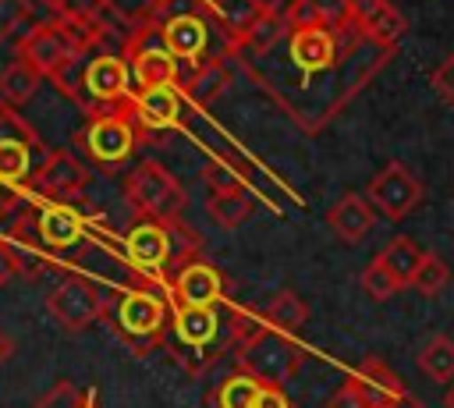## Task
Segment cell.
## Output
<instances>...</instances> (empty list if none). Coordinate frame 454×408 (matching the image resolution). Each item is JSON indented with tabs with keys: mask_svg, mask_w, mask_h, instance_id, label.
<instances>
[{
	"mask_svg": "<svg viewBox=\"0 0 454 408\" xmlns=\"http://www.w3.org/2000/svg\"><path fill=\"white\" fill-rule=\"evenodd\" d=\"M85 110L92 117L85 131V153L106 167L121 163L135 145V131H131L135 96L117 99V103H85Z\"/></svg>",
	"mask_w": 454,
	"mask_h": 408,
	"instance_id": "cell-1",
	"label": "cell"
},
{
	"mask_svg": "<svg viewBox=\"0 0 454 408\" xmlns=\"http://www.w3.org/2000/svg\"><path fill=\"white\" fill-rule=\"evenodd\" d=\"M238 365L266 387H284L301 365V348L291 341V333L262 326L252 341L238 348Z\"/></svg>",
	"mask_w": 454,
	"mask_h": 408,
	"instance_id": "cell-2",
	"label": "cell"
},
{
	"mask_svg": "<svg viewBox=\"0 0 454 408\" xmlns=\"http://www.w3.org/2000/svg\"><path fill=\"white\" fill-rule=\"evenodd\" d=\"M128 199L138 213L153 216L156 224H174L181 220L184 209V188L181 181L156 160H142L131 174H128Z\"/></svg>",
	"mask_w": 454,
	"mask_h": 408,
	"instance_id": "cell-3",
	"label": "cell"
},
{
	"mask_svg": "<svg viewBox=\"0 0 454 408\" xmlns=\"http://www.w3.org/2000/svg\"><path fill=\"white\" fill-rule=\"evenodd\" d=\"M74 57H78V46L71 43V35L64 32V25L57 18L35 21L18 39V60H25L28 67H35L39 75H50V78H57Z\"/></svg>",
	"mask_w": 454,
	"mask_h": 408,
	"instance_id": "cell-4",
	"label": "cell"
},
{
	"mask_svg": "<svg viewBox=\"0 0 454 408\" xmlns=\"http://www.w3.org/2000/svg\"><path fill=\"white\" fill-rule=\"evenodd\" d=\"M422 195H426V188H422V181L404 167V163H397V160H390V163H383V170L369 181V202L376 206V213H383L387 220H404L419 202H422Z\"/></svg>",
	"mask_w": 454,
	"mask_h": 408,
	"instance_id": "cell-5",
	"label": "cell"
},
{
	"mask_svg": "<svg viewBox=\"0 0 454 408\" xmlns=\"http://www.w3.org/2000/svg\"><path fill=\"white\" fill-rule=\"evenodd\" d=\"M46 309H50L53 323H57L64 333H82L85 326H92V323L99 319L103 302H99L96 287H92L85 277L71 273V277H64V280L50 291Z\"/></svg>",
	"mask_w": 454,
	"mask_h": 408,
	"instance_id": "cell-6",
	"label": "cell"
},
{
	"mask_svg": "<svg viewBox=\"0 0 454 408\" xmlns=\"http://www.w3.org/2000/svg\"><path fill=\"white\" fill-rule=\"evenodd\" d=\"M163 298L149 287H131L121 305H117V326H121V337L131 341L138 351H145L156 337H160V326H163Z\"/></svg>",
	"mask_w": 454,
	"mask_h": 408,
	"instance_id": "cell-7",
	"label": "cell"
},
{
	"mask_svg": "<svg viewBox=\"0 0 454 408\" xmlns=\"http://www.w3.org/2000/svg\"><path fill=\"white\" fill-rule=\"evenodd\" d=\"M284 14H287L291 32L294 28H312V25H323L330 32H337L340 50H348L351 39H362L355 32V0H291L284 7Z\"/></svg>",
	"mask_w": 454,
	"mask_h": 408,
	"instance_id": "cell-8",
	"label": "cell"
},
{
	"mask_svg": "<svg viewBox=\"0 0 454 408\" xmlns=\"http://www.w3.org/2000/svg\"><path fill=\"white\" fill-rule=\"evenodd\" d=\"M35 188L43 195H50L53 202H67L74 195L85 192V181H89V170L82 167V160H74L67 149H57V153H46L39 170H35Z\"/></svg>",
	"mask_w": 454,
	"mask_h": 408,
	"instance_id": "cell-9",
	"label": "cell"
},
{
	"mask_svg": "<svg viewBox=\"0 0 454 408\" xmlns=\"http://www.w3.org/2000/svg\"><path fill=\"white\" fill-rule=\"evenodd\" d=\"M348 383H351L355 394L365 401V408H390L401 394H408L404 383H401V376H397L383 358H376V355H365V358L355 365V373L348 376Z\"/></svg>",
	"mask_w": 454,
	"mask_h": 408,
	"instance_id": "cell-10",
	"label": "cell"
},
{
	"mask_svg": "<svg viewBox=\"0 0 454 408\" xmlns=\"http://www.w3.org/2000/svg\"><path fill=\"white\" fill-rule=\"evenodd\" d=\"M337 53H340V39L337 32L323 28V25H312V28H294L291 32V60L298 71L305 75H319V71H330L337 64Z\"/></svg>",
	"mask_w": 454,
	"mask_h": 408,
	"instance_id": "cell-11",
	"label": "cell"
},
{
	"mask_svg": "<svg viewBox=\"0 0 454 408\" xmlns=\"http://www.w3.org/2000/svg\"><path fill=\"white\" fill-rule=\"evenodd\" d=\"M408 21L390 0H355V32L376 46L394 50V43L404 35Z\"/></svg>",
	"mask_w": 454,
	"mask_h": 408,
	"instance_id": "cell-12",
	"label": "cell"
},
{
	"mask_svg": "<svg viewBox=\"0 0 454 408\" xmlns=\"http://www.w3.org/2000/svg\"><path fill=\"white\" fill-rule=\"evenodd\" d=\"M174 305H195V309H213L223 294V280L209 263H188L174 273L170 280Z\"/></svg>",
	"mask_w": 454,
	"mask_h": 408,
	"instance_id": "cell-13",
	"label": "cell"
},
{
	"mask_svg": "<svg viewBox=\"0 0 454 408\" xmlns=\"http://www.w3.org/2000/svg\"><path fill=\"white\" fill-rule=\"evenodd\" d=\"M128 82H131V67L124 57L117 53H99L89 60L85 67V96L92 103H117L128 99Z\"/></svg>",
	"mask_w": 454,
	"mask_h": 408,
	"instance_id": "cell-14",
	"label": "cell"
},
{
	"mask_svg": "<svg viewBox=\"0 0 454 408\" xmlns=\"http://www.w3.org/2000/svg\"><path fill=\"white\" fill-rule=\"evenodd\" d=\"M326 224H330V231H333L340 241L358 245V241L372 231V224H376V206H372L365 195H358V192H344V195L330 206Z\"/></svg>",
	"mask_w": 454,
	"mask_h": 408,
	"instance_id": "cell-15",
	"label": "cell"
},
{
	"mask_svg": "<svg viewBox=\"0 0 454 408\" xmlns=\"http://www.w3.org/2000/svg\"><path fill=\"white\" fill-rule=\"evenodd\" d=\"M262 11H266L262 0H209V14L231 50H241L245 35L252 32V25L259 21Z\"/></svg>",
	"mask_w": 454,
	"mask_h": 408,
	"instance_id": "cell-16",
	"label": "cell"
},
{
	"mask_svg": "<svg viewBox=\"0 0 454 408\" xmlns=\"http://www.w3.org/2000/svg\"><path fill=\"white\" fill-rule=\"evenodd\" d=\"M128 67H131V78H135L138 92H145V89H174L181 82V64L167 46L135 53L128 60Z\"/></svg>",
	"mask_w": 454,
	"mask_h": 408,
	"instance_id": "cell-17",
	"label": "cell"
},
{
	"mask_svg": "<svg viewBox=\"0 0 454 408\" xmlns=\"http://www.w3.org/2000/svg\"><path fill=\"white\" fill-rule=\"evenodd\" d=\"M128 255L138 270H163L170 263V231L167 224H156V220H145L138 224L131 234H128Z\"/></svg>",
	"mask_w": 454,
	"mask_h": 408,
	"instance_id": "cell-18",
	"label": "cell"
},
{
	"mask_svg": "<svg viewBox=\"0 0 454 408\" xmlns=\"http://www.w3.org/2000/svg\"><path fill=\"white\" fill-rule=\"evenodd\" d=\"M227 85H231V71H227L223 60H199V64H192V67L181 75V82H177L181 96H184L188 103H195V106H209Z\"/></svg>",
	"mask_w": 454,
	"mask_h": 408,
	"instance_id": "cell-19",
	"label": "cell"
},
{
	"mask_svg": "<svg viewBox=\"0 0 454 408\" xmlns=\"http://www.w3.org/2000/svg\"><path fill=\"white\" fill-rule=\"evenodd\" d=\"M82 231H85V224H82V216H78V209H71L67 202H53V206H46L39 216H35V234H39V241L46 245V248H71L78 238H82Z\"/></svg>",
	"mask_w": 454,
	"mask_h": 408,
	"instance_id": "cell-20",
	"label": "cell"
},
{
	"mask_svg": "<svg viewBox=\"0 0 454 408\" xmlns=\"http://www.w3.org/2000/svg\"><path fill=\"white\" fill-rule=\"evenodd\" d=\"M163 43H167V50L177 60L199 64V57L206 53V43H209V32H206L202 14H184V18L167 21L163 25Z\"/></svg>",
	"mask_w": 454,
	"mask_h": 408,
	"instance_id": "cell-21",
	"label": "cell"
},
{
	"mask_svg": "<svg viewBox=\"0 0 454 408\" xmlns=\"http://www.w3.org/2000/svg\"><path fill=\"white\" fill-rule=\"evenodd\" d=\"M376 259L390 270V277H394L401 287H411V280H415V273H419V266H422V259H426V248H422L415 238L397 234V238H390V241L376 252Z\"/></svg>",
	"mask_w": 454,
	"mask_h": 408,
	"instance_id": "cell-22",
	"label": "cell"
},
{
	"mask_svg": "<svg viewBox=\"0 0 454 408\" xmlns=\"http://www.w3.org/2000/svg\"><path fill=\"white\" fill-rule=\"evenodd\" d=\"M177 110H181L177 89H145V92L135 96V121L142 128L163 131L177 121Z\"/></svg>",
	"mask_w": 454,
	"mask_h": 408,
	"instance_id": "cell-23",
	"label": "cell"
},
{
	"mask_svg": "<svg viewBox=\"0 0 454 408\" xmlns=\"http://www.w3.org/2000/svg\"><path fill=\"white\" fill-rule=\"evenodd\" d=\"M216 309H195V305H174V333L177 341L192 348H206L216 337Z\"/></svg>",
	"mask_w": 454,
	"mask_h": 408,
	"instance_id": "cell-24",
	"label": "cell"
},
{
	"mask_svg": "<svg viewBox=\"0 0 454 408\" xmlns=\"http://www.w3.org/2000/svg\"><path fill=\"white\" fill-rule=\"evenodd\" d=\"M284 35H291V25H287V14L277 7V4H266V11L259 14V21L252 25V32L245 35V43H241V50H248V53H255V57H262V53H270Z\"/></svg>",
	"mask_w": 454,
	"mask_h": 408,
	"instance_id": "cell-25",
	"label": "cell"
},
{
	"mask_svg": "<svg viewBox=\"0 0 454 408\" xmlns=\"http://www.w3.org/2000/svg\"><path fill=\"white\" fill-rule=\"evenodd\" d=\"M419 369L436 383H454V337L433 333L419 348Z\"/></svg>",
	"mask_w": 454,
	"mask_h": 408,
	"instance_id": "cell-26",
	"label": "cell"
},
{
	"mask_svg": "<svg viewBox=\"0 0 454 408\" xmlns=\"http://www.w3.org/2000/svg\"><path fill=\"white\" fill-rule=\"evenodd\" d=\"M39 82H43V75L35 67H28L25 60H14L0 71V99L11 103V106L28 103L39 92Z\"/></svg>",
	"mask_w": 454,
	"mask_h": 408,
	"instance_id": "cell-27",
	"label": "cell"
},
{
	"mask_svg": "<svg viewBox=\"0 0 454 408\" xmlns=\"http://www.w3.org/2000/svg\"><path fill=\"white\" fill-rule=\"evenodd\" d=\"M252 195L245 192V188H234V192H216V195H209V202H206V209H209V216L220 224V227H241L248 216H252Z\"/></svg>",
	"mask_w": 454,
	"mask_h": 408,
	"instance_id": "cell-28",
	"label": "cell"
},
{
	"mask_svg": "<svg viewBox=\"0 0 454 408\" xmlns=\"http://www.w3.org/2000/svg\"><path fill=\"white\" fill-rule=\"evenodd\" d=\"M309 319V305L294 294V291H277L270 302H266V323L273 330H284V333H294L301 330Z\"/></svg>",
	"mask_w": 454,
	"mask_h": 408,
	"instance_id": "cell-29",
	"label": "cell"
},
{
	"mask_svg": "<svg viewBox=\"0 0 454 408\" xmlns=\"http://www.w3.org/2000/svg\"><path fill=\"white\" fill-rule=\"evenodd\" d=\"M266 383H259L255 376L248 373H238V376H227L216 390V408H255L259 394H262Z\"/></svg>",
	"mask_w": 454,
	"mask_h": 408,
	"instance_id": "cell-30",
	"label": "cell"
},
{
	"mask_svg": "<svg viewBox=\"0 0 454 408\" xmlns=\"http://www.w3.org/2000/svg\"><path fill=\"white\" fill-rule=\"evenodd\" d=\"M32 145L25 142H0V184H18L32 167Z\"/></svg>",
	"mask_w": 454,
	"mask_h": 408,
	"instance_id": "cell-31",
	"label": "cell"
},
{
	"mask_svg": "<svg viewBox=\"0 0 454 408\" xmlns=\"http://www.w3.org/2000/svg\"><path fill=\"white\" fill-rule=\"evenodd\" d=\"M447 284H450V266L440 259V255H433V252H426V259H422V266H419V273H415V280H411V287L419 291V294H440V291H447Z\"/></svg>",
	"mask_w": 454,
	"mask_h": 408,
	"instance_id": "cell-32",
	"label": "cell"
},
{
	"mask_svg": "<svg viewBox=\"0 0 454 408\" xmlns=\"http://www.w3.org/2000/svg\"><path fill=\"white\" fill-rule=\"evenodd\" d=\"M103 7L128 28H138L145 21L156 18V11L163 7V0H103Z\"/></svg>",
	"mask_w": 454,
	"mask_h": 408,
	"instance_id": "cell-33",
	"label": "cell"
},
{
	"mask_svg": "<svg viewBox=\"0 0 454 408\" xmlns=\"http://www.w3.org/2000/svg\"><path fill=\"white\" fill-rule=\"evenodd\" d=\"M358 280H362V291H365L369 298H376V302H387V298H394L397 291H404V287L390 277V270H387L380 259H372V263L362 270Z\"/></svg>",
	"mask_w": 454,
	"mask_h": 408,
	"instance_id": "cell-34",
	"label": "cell"
},
{
	"mask_svg": "<svg viewBox=\"0 0 454 408\" xmlns=\"http://www.w3.org/2000/svg\"><path fill=\"white\" fill-rule=\"evenodd\" d=\"M0 142H25L32 149H43L39 138H35V128L11 103H0Z\"/></svg>",
	"mask_w": 454,
	"mask_h": 408,
	"instance_id": "cell-35",
	"label": "cell"
},
{
	"mask_svg": "<svg viewBox=\"0 0 454 408\" xmlns=\"http://www.w3.org/2000/svg\"><path fill=\"white\" fill-rule=\"evenodd\" d=\"M82 404H85V397H82V390H78L71 380L53 383V387L35 401V408H82Z\"/></svg>",
	"mask_w": 454,
	"mask_h": 408,
	"instance_id": "cell-36",
	"label": "cell"
},
{
	"mask_svg": "<svg viewBox=\"0 0 454 408\" xmlns=\"http://www.w3.org/2000/svg\"><path fill=\"white\" fill-rule=\"evenodd\" d=\"M28 18H32L28 0H0V39L14 35L21 25H28ZM28 28H32V25H28Z\"/></svg>",
	"mask_w": 454,
	"mask_h": 408,
	"instance_id": "cell-37",
	"label": "cell"
},
{
	"mask_svg": "<svg viewBox=\"0 0 454 408\" xmlns=\"http://www.w3.org/2000/svg\"><path fill=\"white\" fill-rule=\"evenodd\" d=\"M202 177H206V188H209V195H216V192H234V188H241L238 174H234V170H231L227 163H220V160L206 163Z\"/></svg>",
	"mask_w": 454,
	"mask_h": 408,
	"instance_id": "cell-38",
	"label": "cell"
},
{
	"mask_svg": "<svg viewBox=\"0 0 454 408\" xmlns=\"http://www.w3.org/2000/svg\"><path fill=\"white\" fill-rule=\"evenodd\" d=\"M429 85H433V92H440L443 103L454 106V50H450V53L443 57V64L429 75Z\"/></svg>",
	"mask_w": 454,
	"mask_h": 408,
	"instance_id": "cell-39",
	"label": "cell"
},
{
	"mask_svg": "<svg viewBox=\"0 0 454 408\" xmlns=\"http://www.w3.org/2000/svg\"><path fill=\"white\" fill-rule=\"evenodd\" d=\"M103 14V0H64L57 18H99Z\"/></svg>",
	"mask_w": 454,
	"mask_h": 408,
	"instance_id": "cell-40",
	"label": "cell"
},
{
	"mask_svg": "<svg viewBox=\"0 0 454 408\" xmlns=\"http://www.w3.org/2000/svg\"><path fill=\"white\" fill-rule=\"evenodd\" d=\"M326 408H365V401L355 394V387L344 380L333 394H330V401H326Z\"/></svg>",
	"mask_w": 454,
	"mask_h": 408,
	"instance_id": "cell-41",
	"label": "cell"
},
{
	"mask_svg": "<svg viewBox=\"0 0 454 408\" xmlns=\"http://www.w3.org/2000/svg\"><path fill=\"white\" fill-rule=\"evenodd\" d=\"M14 273H21V259L14 255V248H11V245H0V284H4V280H11Z\"/></svg>",
	"mask_w": 454,
	"mask_h": 408,
	"instance_id": "cell-42",
	"label": "cell"
},
{
	"mask_svg": "<svg viewBox=\"0 0 454 408\" xmlns=\"http://www.w3.org/2000/svg\"><path fill=\"white\" fill-rule=\"evenodd\" d=\"M255 408H291V401L284 397V390H280V387H262V394H259Z\"/></svg>",
	"mask_w": 454,
	"mask_h": 408,
	"instance_id": "cell-43",
	"label": "cell"
},
{
	"mask_svg": "<svg viewBox=\"0 0 454 408\" xmlns=\"http://www.w3.org/2000/svg\"><path fill=\"white\" fill-rule=\"evenodd\" d=\"M390 408H426V404H422V401H419L415 394H401V397H397V401H394Z\"/></svg>",
	"mask_w": 454,
	"mask_h": 408,
	"instance_id": "cell-44",
	"label": "cell"
},
{
	"mask_svg": "<svg viewBox=\"0 0 454 408\" xmlns=\"http://www.w3.org/2000/svg\"><path fill=\"white\" fill-rule=\"evenodd\" d=\"M7 351H11V341H7L4 330H0V358H7Z\"/></svg>",
	"mask_w": 454,
	"mask_h": 408,
	"instance_id": "cell-45",
	"label": "cell"
},
{
	"mask_svg": "<svg viewBox=\"0 0 454 408\" xmlns=\"http://www.w3.org/2000/svg\"><path fill=\"white\" fill-rule=\"evenodd\" d=\"M443 408H454V383H450L447 394H443Z\"/></svg>",
	"mask_w": 454,
	"mask_h": 408,
	"instance_id": "cell-46",
	"label": "cell"
},
{
	"mask_svg": "<svg viewBox=\"0 0 454 408\" xmlns=\"http://www.w3.org/2000/svg\"><path fill=\"white\" fill-rule=\"evenodd\" d=\"M43 4H46V7H53V11H60V4H64V0H43Z\"/></svg>",
	"mask_w": 454,
	"mask_h": 408,
	"instance_id": "cell-47",
	"label": "cell"
},
{
	"mask_svg": "<svg viewBox=\"0 0 454 408\" xmlns=\"http://www.w3.org/2000/svg\"><path fill=\"white\" fill-rule=\"evenodd\" d=\"M82 408H96V404H89V401H85V404H82Z\"/></svg>",
	"mask_w": 454,
	"mask_h": 408,
	"instance_id": "cell-48",
	"label": "cell"
}]
</instances>
